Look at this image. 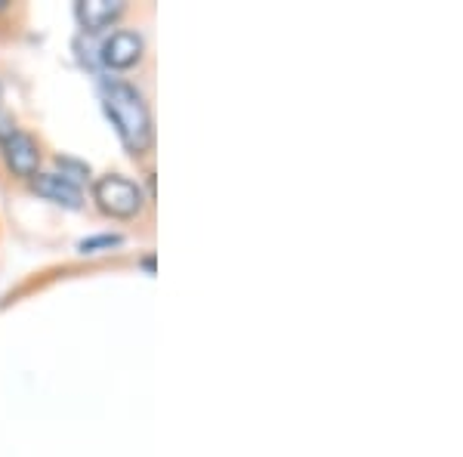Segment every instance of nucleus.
Here are the masks:
<instances>
[{
    "label": "nucleus",
    "instance_id": "nucleus-1",
    "mask_svg": "<svg viewBox=\"0 0 463 457\" xmlns=\"http://www.w3.org/2000/svg\"><path fill=\"white\" fill-rule=\"evenodd\" d=\"M102 102H106V115L111 118L118 137L124 139V146L133 155L146 152L155 139V130H152V115H148V106L143 96H139V90L121 84V81H111L102 90Z\"/></svg>",
    "mask_w": 463,
    "mask_h": 457
},
{
    "label": "nucleus",
    "instance_id": "nucleus-2",
    "mask_svg": "<svg viewBox=\"0 0 463 457\" xmlns=\"http://www.w3.org/2000/svg\"><path fill=\"white\" fill-rule=\"evenodd\" d=\"M93 198L102 214L118 216V220H130V216H137L143 211V192H139V186L133 183V179L118 176V174L96 179Z\"/></svg>",
    "mask_w": 463,
    "mask_h": 457
},
{
    "label": "nucleus",
    "instance_id": "nucleus-3",
    "mask_svg": "<svg viewBox=\"0 0 463 457\" xmlns=\"http://www.w3.org/2000/svg\"><path fill=\"white\" fill-rule=\"evenodd\" d=\"M4 161L16 176H37V164H41V148H37L34 137L16 130L4 142Z\"/></svg>",
    "mask_w": 463,
    "mask_h": 457
},
{
    "label": "nucleus",
    "instance_id": "nucleus-4",
    "mask_svg": "<svg viewBox=\"0 0 463 457\" xmlns=\"http://www.w3.org/2000/svg\"><path fill=\"white\" fill-rule=\"evenodd\" d=\"M143 56V37L137 32H115L102 43V62L109 69H130Z\"/></svg>",
    "mask_w": 463,
    "mask_h": 457
},
{
    "label": "nucleus",
    "instance_id": "nucleus-5",
    "mask_svg": "<svg viewBox=\"0 0 463 457\" xmlns=\"http://www.w3.org/2000/svg\"><path fill=\"white\" fill-rule=\"evenodd\" d=\"M121 13L124 0H78V6H74V16L87 32H99V28L111 25Z\"/></svg>",
    "mask_w": 463,
    "mask_h": 457
},
{
    "label": "nucleus",
    "instance_id": "nucleus-6",
    "mask_svg": "<svg viewBox=\"0 0 463 457\" xmlns=\"http://www.w3.org/2000/svg\"><path fill=\"white\" fill-rule=\"evenodd\" d=\"M34 192L37 195H43V198H50V201H56V205H62V207H69V211H78L80 207V189L74 183H69L65 176H59V174H37L34 176Z\"/></svg>",
    "mask_w": 463,
    "mask_h": 457
},
{
    "label": "nucleus",
    "instance_id": "nucleus-7",
    "mask_svg": "<svg viewBox=\"0 0 463 457\" xmlns=\"http://www.w3.org/2000/svg\"><path fill=\"white\" fill-rule=\"evenodd\" d=\"M121 244V235H96V238H84V242L78 244L80 253H93L99 251V247H115Z\"/></svg>",
    "mask_w": 463,
    "mask_h": 457
},
{
    "label": "nucleus",
    "instance_id": "nucleus-8",
    "mask_svg": "<svg viewBox=\"0 0 463 457\" xmlns=\"http://www.w3.org/2000/svg\"><path fill=\"white\" fill-rule=\"evenodd\" d=\"M16 133V121H13V115H6V111H0V142H6Z\"/></svg>",
    "mask_w": 463,
    "mask_h": 457
},
{
    "label": "nucleus",
    "instance_id": "nucleus-9",
    "mask_svg": "<svg viewBox=\"0 0 463 457\" xmlns=\"http://www.w3.org/2000/svg\"><path fill=\"white\" fill-rule=\"evenodd\" d=\"M59 164H62L65 170H71V174H78V176H87L90 170H87V164H78V161H71V158H59ZM74 176V179H78Z\"/></svg>",
    "mask_w": 463,
    "mask_h": 457
}]
</instances>
